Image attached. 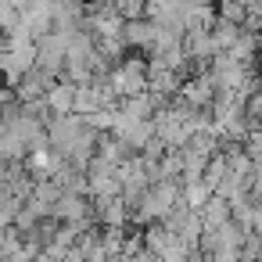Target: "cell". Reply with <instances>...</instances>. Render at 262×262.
<instances>
[{"label":"cell","mask_w":262,"mask_h":262,"mask_svg":"<svg viewBox=\"0 0 262 262\" xmlns=\"http://www.w3.org/2000/svg\"><path fill=\"white\" fill-rule=\"evenodd\" d=\"M108 86L115 94V101H129V97H140L147 94V61L137 58V54H126L112 72H108Z\"/></svg>","instance_id":"obj_1"},{"label":"cell","mask_w":262,"mask_h":262,"mask_svg":"<svg viewBox=\"0 0 262 262\" xmlns=\"http://www.w3.org/2000/svg\"><path fill=\"white\" fill-rule=\"evenodd\" d=\"M47 112H51V119H65V115H76V86L72 83H65V79H58L51 90H47Z\"/></svg>","instance_id":"obj_2"},{"label":"cell","mask_w":262,"mask_h":262,"mask_svg":"<svg viewBox=\"0 0 262 262\" xmlns=\"http://www.w3.org/2000/svg\"><path fill=\"white\" fill-rule=\"evenodd\" d=\"M54 83H58V79L43 76L40 69H33V72L15 86V97H18V104H36V101H43V97H47V90H51Z\"/></svg>","instance_id":"obj_3"},{"label":"cell","mask_w":262,"mask_h":262,"mask_svg":"<svg viewBox=\"0 0 262 262\" xmlns=\"http://www.w3.org/2000/svg\"><path fill=\"white\" fill-rule=\"evenodd\" d=\"M155 22H147V18H140V22H126V29H122V40H126V51H151V43H155Z\"/></svg>","instance_id":"obj_4"},{"label":"cell","mask_w":262,"mask_h":262,"mask_svg":"<svg viewBox=\"0 0 262 262\" xmlns=\"http://www.w3.org/2000/svg\"><path fill=\"white\" fill-rule=\"evenodd\" d=\"M198 215H201V226H205V230H219V226H226V223L233 219L230 201H223V198H215V194H212V201H208Z\"/></svg>","instance_id":"obj_5"},{"label":"cell","mask_w":262,"mask_h":262,"mask_svg":"<svg viewBox=\"0 0 262 262\" xmlns=\"http://www.w3.org/2000/svg\"><path fill=\"white\" fill-rule=\"evenodd\" d=\"M176 241H180V237H176L172 230H165V223H151V226L144 230V248H147V251H155L158 258H162Z\"/></svg>","instance_id":"obj_6"},{"label":"cell","mask_w":262,"mask_h":262,"mask_svg":"<svg viewBox=\"0 0 262 262\" xmlns=\"http://www.w3.org/2000/svg\"><path fill=\"white\" fill-rule=\"evenodd\" d=\"M215 15H219L223 22H233V26L244 29V22H248V4H230V0H223V4L215 8Z\"/></svg>","instance_id":"obj_7"},{"label":"cell","mask_w":262,"mask_h":262,"mask_svg":"<svg viewBox=\"0 0 262 262\" xmlns=\"http://www.w3.org/2000/svg\"><path fill=\"white\" fill-rule=\"evenodd\" d=\"M22 22V4H0V33H11Z\"/></svg>","instance_id":"obj_8"},{"label":"cell","mask_w":262,"mask_h":262,"mask_svg":"<svg viewBox=\"0 0 262 262\" xmlns=\"http://www.w3.org/2000/svg\"><path fill=\"white\" fill-rule=\"evenodd\" d=\"M0 40H4V36H0Z\"/></svg>","instance_id":"obj_9"}]
</instances>
